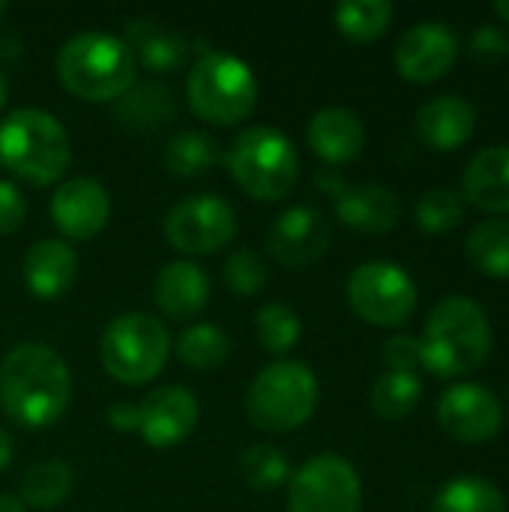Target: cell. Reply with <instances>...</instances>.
<instances>
[{
    "mask_svg": "<svg viewBox=\"0 0 509 512\" xmlns=\"http://www.w3.org/2000/svg\"><path fill=\"white\" fill-rule=\"evenodd\" d=\"M336 216L366 234H384L399 222V198L390 186L357 183L336 198Z\"/></svg>",
    "mask_w": 509,
    "mask_h": 512,
    "instance_id": "obj_22",
    "label": "cell"
},
{
    "mask_svg": "<svg viewBox=\"0 0 509 512\" xmlns=\"http://www.w3.org/2000/svg\"><path fill=\"white\" fill-rule=\"evenodd\" d=\"M288 459L273 444H255L240 456V474L255 492H273L288 480Z\"/></svg>",
    "mask_w": 509,
    "mask_h": 512,
    "instance_id": "obj_33",
    "label": "cell"
},
{
    "mask_svg": "<svg viewBox=\"0 0 509 512\" xmlns=\"http://www.w3.org/2000/svg\"><path fill=\"white\" fill-rule=\"evenodd\" d=\"M63 87L84 102H117L135 84V57L111 33H78L57 54Z\"/></svg>",
    "mask_w": 509,
    "mask_h": 512,
    "instance_id": "obj_4",
    "label": "cell"
},
{
    "mask_svg": "<svg viewBox=\"0 0 509 512\" xmlns=\"http://www.w3.org/2000/svg\"><path fill=\"white\" fill-rule=\"evenodd\" d=\"M420 348L432 375L459 378L477 372L492 351L489 318L471 297H447L432 309Z\"/></svg>",
    "mask_w": 509,
    "mask_h": 512,
    "instance_id": "obj_2",
    "label": "cell"
},
{
    "mask_svg": "<svg viewBox=\"0 0 509 512\" xmlns=\"http://www.w3.org/2000/svg\"><path fill=\"white\" fill-rule=\"evenodd\" d=\"M306 141H309L312 153H318L327 165H342L363 153L366 129L354 111L324 108L309 120Z\"/></svg>",
    "mask_w": 509,
    "mask_h": 512,
    "instance_id": "obj_19",
    "label": "cell"
},
{
    "mask_svg": "<svg viewBox=\"0 0 509 512\" xmlns=\"http://www.w3.org/2000/svg\"><path fill=\"white\" fill-rule=\"evenodd\" d=\"M384 363L390 366V372H411L417 375V366H423V348L420 339L414 336H393L384 342Z\"/></svg>",
    "mask_w": 509,
    "mask_h": 512,
    "instance_id": "obj_36",
    "label": "cell"
},
{
    "mask_svg": "<svg viewBox=\"0 0 509 512\" xmlns=\"http://www.w3.org/2000/svg\"><path fill=\"white\" fill-rule=\"evenodd\" d=\"M27 201L21 189L9 180H0V234H15L24 225Z\"/></svg>",
    "mask_w": 509,
    "mask_h": 512,
    "instance_id": "obj_37",
    "label": "cell"
},
{
    "mask_svg": "<svg viewBox=\"0 0 509 512\" xmlns=\"http://www.w3.org/2000/svg\"><path fill=\"white\" fill-rule=\"evenodd\" d=\"M330 219L309 204L291 207L267 231V252L282 267H309L330 249Z\"/></svg>",
    "mask_w": 509,
    "mask_h": 512,
    "instance_id": "obj_12",
    "label": "cell"
},
{
    "mask_svg": "<svg viewBox=\"0 0 509 512\" xmlns=\"http://www.w3.org/2000/svg\"><path fill=\"white\" fill-rule=\"evenodd\" d=\"M318 408V378L297 360L264 366L246 393V414L264 432L300 429Z\"/></svg>",
    "mask_w": 509,
    "mask_h": 512,
    "instance_id": "obj_6",
    "label": "cell"
},
{
    "mask_svg": "<svg viewBox=\"0 0 509 512\" xmlns=\"http://www.w3.org/2000/svg\"><path fill=\"white\" fill-rule=\"evenodd\" d=\"M12 462V438L0 429V471Z\"/></svg>",
    "mask_w": 509,
    "mask_h": 512,
    "instance_id": "obj_42",
    "label": "cell"
},
{
    "mask_svg": "<svg viewBox=\"0 0 509 512\" xmlns=\"http://www.w3.org/2000/svg\"><path fill=\"white\" fill-rule=\"evenodd\" d=\"M237 234V213L219 195H192L165 213V237L186 255H213Z\"/></svg>",
    "mask_w": 509,
    "mask_h": 512,
    "instance_id": "obj_11",
    "label": "cell"
},
{
    "mask_svg": "<svg viewBox=\"0 0 509 512\" xmlns=\"http://www.w3.org/2000/svg\"><path fill=\"white\" fill-rule=\"evenodd\" d=\"M360 501V477L336 453L312 456L288 486V512H360Z\"/></svg>",
    "mask_w": 509,
    "mask_h": 512,
    "instance_id": "obj_10",
    "label": "cell"
},
{
    "mask_svg": "<svg viewBox=\"0 0 509 512\" xmlns=\"http://www.w3.org/2000/svg\"><path fill=\"white\" fill-rule=\"evenodd\" d=\"M108 423H111L117 432H138V405H132V402H117V405H111Z\"/></svg>",
    "mask_w": 509,
    "mask_h": 512,
    "instance_id": "obj_39",
    "label": "cell"
},
{
    "mask_svg": "<svg viewBox=\"0 0 509 512\" xmlns=\"http://www.w3.org/2000/svg\"><path fill=\"white\" fill-rule=\"evenodd\" d=\"M462 198L486 213H509V147H486L468 162Z\"/></svg>",
    "mask_w": 509,
    "mask_h": 512,
    "instance_id": "obj_21",
    "label": "cell"
},
{
    "mask_svg": "<svg viewBox=\"0 0 509 512\" xmlns=\"http://www.w3.org/2000/svg\"><path fill=\"white\" fill-rule=\"evenodd\" d=\"M348 303L363 321L375 327H396L411 318L417 306V285L399 264L369 261L348 276Z\"/></svg>",
    "mask_w": 509,
    "mask_h": 512,
    "instance_id": "obj_9",
    "label": "cell"
},
{
    "mask_svg": "<svg viewBox=\"0 0 509 512\" xmlns=\"http://www.w3.org/2000/svg\"><path fill=\"white\" fill-rule=\"evenodd\" d=\"M255 333H258L261 348H267L270 354H288L300 342L303 324L291 306L267 303L255 318Z\"/></svg>",
    "mask_w": 509,
    "mask_h": 512,
    "instance_id": "obj_32",
    "label": "cell"
},
{
    "mask_svg": "<svg viewBox=\"0 0 509 512\" xmlns=\"http://www.w3.org/2000/svg\"><path fill=\"white\" fill-rule=\"evenodd\" d=\"M72 489H75L72 468L66 462H60V459H42L33 468H27L18 498L24 501V507L54 510L72 495Z\"/></svg>",
    "mask_w": 509,
    "mask_h": 512,
    "instance_id": "obj_25",
    "label": "cell"
},
{
    "mask_svg": "<svg viewBox=\"0 0 509 512\" xmlns=\"http://www.w3.org/2000/svg\"><path fill=\"white\" fill-rule=\"evenodd\" d=\"M432 512H507V501L483 477H456L438 492Z\"/></svg>",
    "mask_w": 509,
    "mask_h": 512,
    "instance_id": "obj_27",
    "label": "cell"
},
{
    "mask_svg": "<svg viewBox=\"0 0 509 512\" xmlns=\"http://www.w3.org/2000/svg\"><path fill=\"white\" fill-rule=\"evenodd\" d=\"M114 114L120 126L132 132H153L177 114V105H174V93L165 84L147 81V84H132L114 102Z\"/></svg>",
    "mask_w": 509,
    "mask_h": 512,
    "instance_id": "obj_24",
    "label": "cell"
},
{
    "mask_svg": "<svg viewBox=\"0 0 509 512\" xmlns=\"http://www.w3.org/2000/svg\"><path fill=\"white\" fill-rule=\"evenodd\" d=\"M192 111L216 126H234L255 111L258 78L252 66L225 51H204L186 78Z\"/></svg>",
    "mask_w": 509,
    "mask_h": 512,
    "instance_id": "obj_5",
    "label": "cell"
},
{
    "mask_svg": "<svg viewBox=\"0 0 509 512\" xmlns=\"http://www.w3.org/2000/svg\"><path fill=\"white\" fill-rule=\"evenodd\" d=\"M3 12H6V3H0V15H3Z\"/></svg>",
    "mask_w": 509,
    "mask_h": 512,
    "instance_id": "obj_45",
    "label": "cell"
},
{
    "mask_svg": "<svg viewBox=\"0 0 509 512\" xmlns=\"http://www.w3.org/2000/svg\"><path fill=\"white\" fill-rule=\"evenodd\" d=\"M177 354L186 366L210 372L225 366L228 354H231V339L222 327L216 324H195L189 330L180 333L177 339Z\"/></svg>",
    "mask_w": 509,
    "mask_h": 512,
    "instance_id": "obj_29",
    "label": "cell"
},
{
    "mask_svg": "<svg viewBox=\"0 0 509 512\" xmlns=\"http://www.w3.org/2000/svg\"><path fill=\"white\" fill-rule=\"evenodd\" d=\"M78 279V255L66 240H39L24 255V282L42 300L63 297Z\"/></svg>",
    "mask_w": 509,
    "mask_h": 512,
    "instance_id": "obj_17",
    "label": "cell"
},
{
    "mask_svg": "<svg viewBox=\"0 0 509 512\" xmlns=\"http://www.w3.org/2000/svg\"><path fill=\"white\" fill-rule=\"evenodd\" d=\"M423 396V384L411 372H387L372 387V408L384 420L408 417Z\"/></svg>",
    "mask_w": 509,
    "mask_h": 512,
    "instance_id": "obj_31",
    "label": "cell"
},
{
    "mask_svg": "<svg viewBox=\"0 0 509 512\" xmlns=\"http://www.w3.org/2000/svg\"><path fill=\"white\" fill-rule=\"evenodd\" d=\"M477 111L468 99L444 93L417 111V135L432 150H459L474 135Z\"/></svg>",
    "mask_w": 509,
    "mask_h": 512,
    "instance_id": "obj_18",
    "label": "cell"
},
{
    "mask_svg": "<svg viewBox=\"0 0 509 512\" xmlns=\"http://www.w3.org/2000/svg\"><path fill=\"white\" fill-rule=\"evenodd\" d=\"M0 512H27L18 495H0Z\"/></svg>",
    "mask_w": 509,
    "mask_h": 512,
    "instance_id": "obj_41",
    "label": "cell"
},
{
    "mask_svg": "<svg viewBox=\"0 0 509 512\" xmlns=\"http://www.w3.org/2000/svg\"><path fill=\"white\" fill-rule=\"evenodd\" d=\"M0 162L24 183L48 186L72 162V144L63 123L39 108H18L0 123Z\"/></svg>",
    "mask_w": 509,
    "mask_h": 512,
    "instance_id": "obj_3",
    "label": "cell"
},
{
    "mask_svg": "<svg viewBox=\"0 0 509 512\" xmlns=\"http://www.w3.org/2000/svg\"><path fill=\"white\" fill-rule=\"evenodd\" d=\"M465 219V198L453 189H429L417 201V225L426 234H447Z\"/></svg>",
    "mask_w": 509,
    "mask_h": 512,
    "instance_id": "obj_34",
    "label": "cell"
},
{
    "mask_svg": "<svg viewBox=\"0 0 509 512\" xmlns=\"http://www.w3.org/2000/svg\"><path fill=\"white\" fill-rule=\"evenodd\" d=\"M471 48H474V54L483 57V60H504L509 54V36L501 27L486 24V27H477V30H474Z\"/></svg>",
    "mask_w": 509,
    "mask_h": 512,
    "instance_id": "obj_38",
    "label": "cell"
},
{
    "mask_svg": "<svg viewBox=\"0 0 509 512\" xmlns=\"http://www.w3.org/2000/svg\"><path fill=\"white\" fill-rule=\"evenodd\" d=\"M111 216V198L93 177H75L54 189L51 219L69 240H93Z\"/></svg>",
    "mask_w": 509,
    "mask_h": 512,
    "instance_id": "obj_15",
    "label": "cell"
},
{
    "mask_svg": "<svg viewBox=\"0 0 509 512\" xmlns=\"http://www.w3.org/2000/svg\"><path fill=\"white\" fill-rule=\"evenodd\" d=\"M495 12L509 24V0H498V3H495Z\"/></svg>",
    "mask_w": 509,
    "mask_h": 512,
    "instance_id": "obj_44",
    "label": "cell"
},
{
    "mask_svg": "<svg viewBox=\"0 0 509 512\" xmlns=\"http://www.w3.org/2000/svg\"><path fill=\"white\" fill-rule=\"evenodd\" d=\"M315 183H318V189H321L324 195H333V198H339V195L348 189V183H345V174H342L336 165H324V168H318V174H315Z\"/></svg>",
    "mask_w": 509,
    "mask_h": 512,
    "instance_id": "obj_40",
    "label": "cell"
},
{
    "mask_svg": "<svg viewBox=\"0 0 509 512\" xmlns=\"http://www.w3.org/2000/svg\"><path fill=\"white\" fill-rule=\"evenodd\" d=\"M465 252L477 270L486 276L509 279V219H486L480 222L468 243Z\"/></svg>",
    "mask_w": 509,
    "mask_h": 512,
    "instance_id": "obj_26",
    "label": "cell"
},
{
    "mask_svg": "<svg viewBox=\"0 0 509 512\" xmlns=\"http://www.w3.org/2000/svg\"><path fill=\"white\" fill-rule=\"evenodd\" d=\"M171 339L162 321L147 312H126L114 318L99 342L105 372L120 384L153 381L168 360Z\"/></svg>",
    "mask_w": 509,
    "mask_h": 512,
    "instance_id": "obj_8",
    "label": "cell"
},
{
    "mask_svg": "<svg viewBox=\"0 0 509 512\" xmlns=\"http://www.w3.org/2000/svg\"><path fill=\"white\" fill-rule=\"evenodd\" d=\"M210 300V279L192 261H171L156 276V303L171 321H189L204 312Z\"/></svg>",
    "mask_w": 509,
    "mask_h": 512,
    "instance_id": "obj_20",
    "label": "cell"
},
{
    "mask_svg": "<svg viewBox=\"0 0 509 512\" xmlns=\"http://www.w3.org/2000/svg\"><path fill=\"white\" fill-rule=\"evenodd\" d=\"M219 159V144L204 132H180L165 147V168L177 177H201Z\"/></svg>",
    "mask_w": 509,
    "mask_h": 512,
    "instance_id": "obj_28",
    "label": "cell"
},
{
    "mask_svg": "<svg viewBox=\"0 0 509 512\" xmlns=\"http://www.w3.org/2000/svg\"><path fill=\"white\" fill-rule=\"evenodd\" d=\"M72 399V378L63 357L42 345L24 342L0 363V411L24 429L57 423Z\"/></svg>",
    "mask_w": 509,
    "mask_h": 512,
    "instance_id": "obj_1",
    "label": "cell"
},
{
    "mask_svg": "<svg viewBox=\"0 0 509 512\" xmlns=\"http://www.w3.org/2000/svg\"><path fill=\"white\" fill-rule=\"evenodd\" d=\"M459 54L456 33L441 21L414 24L396 45V69L414 84H429L444 78Z\"/></svg>",
    "mask_w": 509,
    "mask_h": 512,
    "instance_id": "obj_14",
    "label": "cell"
},
{
    "mask_svg": "<svg viewBox=\"0 0 509 512\" xmlns=\"http://www.w3.org/2000/svg\"><path fill=\"white\" fill-rule=\"evenodd\" d=\"M6 99H9V81H6V75L0 69V108L6 105Z\"/></svg>",
    "mask_w": 509,
    "mask_h": 512,
    "instance_id": "obj_43",
    "label": "cell"
},
{
    "mask_svg": "<svg viewBox=\"0 0 509 512\" xmlns=\"http://www.w3.org/2000/svg\"><path fill=\"white\" fill-rule=\"evenodd\" d=\"M225 285L231 294L237 297H252L267 285V261L252 252V249H240L225 261Z\"/></svg>",
    "mask_w": 509,
    "mask_h": 512,
    "instance_id": "obj_35",
    "label": "cell"
},
{
    "mask_svg": "<svg viewBox=\"0 0 509 512\" xmlns=\"http://www.w3.org/2000/svg\"><path fill=\"white\" fill-rule=\"evenodd\" d=\"M336 27L354 39V42H372L378 39L390 21H393V6L387 0H345L333 12Z\"/></svg>",
    "mask_w": 509,
    "mask_h": 512,
    "instance_id": "obj_30",
    "label": "cell"
},
{
    "mask_svg": "<svg viewBox=\"0 0 509 512\" xmlns=\"http://www.w3.org/2000/svg\"><path fill=\"white\" fill-rule=\"evenodd\" d=\"M123 42L132 51L135 63H141V66H147L153 72H174L189 57V42L177 30H171V27H165V24H159L153 18L129 21Z\"/></svg>",
    "mask_w": 509,
    "mask_h": 512,
    "instance_id": "obj_23",
    "label": "cell"
},
{
    "mask_svg": "<svg viewBox=\"0 0 509 512\" xmlns=\"http://www.w3.org/2000/svg\"><path fill=\"white\" fill-rule=\"evenodd\" d=\"M441 429L465 444H483L498 438L504 426V408L480 384H453L438 402Z\"/></svg>",
    "mask_w": 509,
    "mask_h": 512,
    "instance_id": "obj_13",
    "label": "cell"
},
{
    "mask_svg": "<svg viewBox=\"0 0 509 512\" xmlns=\"http://www.w3.org/2000/svg\"><path fill=\"white\" fill-rule=\"evenodd\" d=\"M231 177L258 201H282L300 174L294 144L270 126H252L240 132L228 150Z\"/></svg>",
    "mask_w": 509,
    "mask_h": 512,
    "instance_id": "obj_7",
    "label": "cell"
},
{
    "mask_svg": "<svg viewBox=\"0 0 509 512\" xmlns=\"http://www.w3.org/2000/svg\"><path fill=\"white\" fill-rule=\"evenodd\" d=\"M198 399L183 387H156L138 405V435L150 447H174L192 435Z\"/></svg>",
    "mask_w": 509,
    "mask_h": 512,
    "instance_id": "obj_16",
    "label": "cell"
}]
</instances>
